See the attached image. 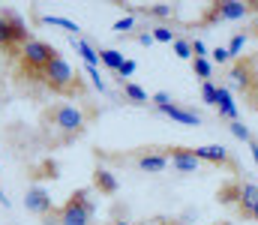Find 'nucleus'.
I'll use <instances>...</instances> for the list:
<instances>
[{"instance_id":"obj_32","label":"nucleus","mask_w":258,"mask_h":225,"mask_svg":"<svg viewBox=\"0 0 258 225\" xmlns=\"http://www.w3.org/2000/svg\"><path fill=\"white\" fill-rule=\"evenodd\" d=\"M192 54L195 57H207V45L201 39H195V36H192Z\"/></svg>"},{"instance_id":"obj_12","label":"nucleus","mask_w":258,"mask_h":225,"mask_svg":"<svg viewBox=\"0 0 258 225\" xmlns=\"http://www.w3.org/2000/svg\"><path fill=\"white\" fill-rule=\"evenodd\" d=\"M216 111L228 123H237L240 120V111H237V102L231 96V87H225V84H219V90H216Z\"/></svg>"},{"instance_id":"obj_26","label":"nucleus","mask_w":258,"mask_h":225,"mask_svg":"<svg viewBox=\"0 0 258 225\" xmlns=\"http://www.w3.org/2000/svg\"><path fill=\"white\" fill-rule=\"evenodd\" d=\"M234 57L228 54V48L225 45H216V48H210V63H231Z\"/></svg>"},{"instance_id":"obj_15","label":"nucleus","mask_w":258,"mask_h":225,"mask_svg":"<svg viewBox=\"0 0 258 225\" xmlns=\"http://www.w3.org/2000/svg\"><path fill=\"white\" fill-rule=\"evenodd\" d=\"M231 84H234V87H243V90H249V87L255 84L249 60H234V66H231Z\"/></svg>"},{"instance_id":"obj_30","label":"nucleus","mask_w":258,"mask_h":225,"mask_svg":"<svg viewBox=\"0 0 258 225\" xmlns=\"http://www.w3.org/2000/svg\"><path fill=\"white\" fill-rule=\"evenodd\" d=\"M87 75H90V84L99 90V93H105V81L99 78V69H93V66H87Z\"/></svg>"},{"instance_id":"obj_35","label":"nucleus","mask_w":258,"mask_h":225,"mask_svg":"<svg viewBox=\"0 0 258 225\" xmlns=\"http://www.w3.org/2000/svg\"><path fill=\"white\" fill-rule=\"evenodd\" d=\"M105 225H135V222H129V219H114V222H105Z\"/></svg>"},{"instance_id":"obj_10","label":"nucleus","mask_w":258,"mask_h":225,"mask_svg":"<svg viewBox=\"0 0 258 225\" xmlns=\"http://www.w3.org/2000/svg\"><path fill=\"white\" fill-rule=\"evenodd\" d=\"M24 207H27L30 213H36V216H42V219H48V216L54 213V207H51V195H48L42 186H30V189H27V195H24Z\"/></svg>"},{"instance_id":"obj_27","label":"nucleus","mask_w":258,"mask_h":225,"mask_svg":"<svg viewBox=\"0 0 258 225\" xmlns=\"http://www.w3.org/2000/svg\"><path fill=\"white\" fill-rule=\"evenodd\" d=\"M228 129H231V135H234V138H240V141H246V144L252 141V132H249L240 120H237V123H228Z\"/></svg>"},{"instance_id":"obj_29","label":"nucleus","mask_w":258,"mask_h":225,"mask_svg":"<svg viewBox=\"0 0 258 225\" xmlns=\"http://www.w3.org/2000/svg\"><path fill=\"white\" fill-rule=\"evenodd\" d=\"M132 27H135V18H132V15L120 18V21H114V30H117V33H132Z\"/></svg>"},{"instance_id":"obj_5","label":"nucleus","mask_w":258,"mask_h":225,"mask_svg":"<svg viewBox=\"0 0 258 225\" xmlns=\"http://www.w3.org/2000/svg\"><path fill=\"white\" fill-rule=\"evenodd\" d=\"M258 3H243V0H219V3H210L201 15L198 24H219V21H237V18H246L249 12H255Z\"/></svg>"},{"instance_id":"obj_33","label":"nucleus","mask_w":258,"mask_h":225,"mask_svg":"<svg viewBox=\"0 0 258 225\" xmlns=\"http://www.w3.org/2000/svg\"><path fill=\"white\" fill-rule=\"evenodd\" d=\"M249 150H252V159H255V165H258V138L249 141Z\"/></svg>"},{"instance_id":"obj_2","label":"nucleus","mask_w":258,"mask_h":225,"mask_svg":"<svg viewBox=\"0 0 258 225\" xmlns=\"http://www.w3.org/2000/svg\"><path fill=\"white\" fill-rule=\"evenodd\" d=\"M45 117H48V123L63 135V141H72V138H75V135H81V132H84V126H87V114H84L78 105H66V102L54 105Z\"/></svg>"},{"instance_id":"obj_7","label":"nucleus","mask_w":258,"mask_h":225,"mask_svg":"<svg viewBox=\"0 0 258 225\" xmlns=\"http://www.w3.org/2000/svg\"><path fill=\"white\" fill-rule=\"evenodd\" d=\"M129 159L144 174H162L168 168V153H165V147H138Z\"/></svg>"},{"instance_id":"obj_13","label":"nucleus","mask_w":258,"mask_h":225,"mask_svg":"<svg viewBox=\"0 0 258 225\" xmlns=\"http://www.w3.org/2000/svg\"><path fill=\"white\" fill-rule=\"evenodd\" d=\"M93 189L99 192V195H117V189H120V180H117V174L111 171V168H96L93 171Z\"/></svg>"},{"instance_id":"obj_28","label":"nucleus","mask_w":258,"mask_h":225,"mask_svg":"<svg viewBox=\"0 0 258 225\" xmlns=\"http://www.w3.org/2000/svg\"><path fill=\"white\" fill-rule=\"evenodd\" d=\"M132 72H135V60H123V66L117 69V81H132Z\"/></svg>"},{"instance_id":"obj_34","label":"nucleus","mask_w":258,"mask_h":225,"mask_svg":"<svg viewBox=\"0 0 258 225\" xmlns=\"http://www.w3.org/2000/svg\"><path fill=\"white\" fill-rule=\"evenodd\" d=\"M159 225H186V222H180V219H171V216H165V219H159Z\"/></svg>"},{"instance_id":"obj_21","label":"nucleus","mask_w":258,"mask_h":225,"mask_svg":"<svg viewBox=\"0 0 258 225\" xmlns=\"http://www.w3.org/2000/svg\"><path fill=\"white\" fill-rule=\"evenodd\" d=\"M144 12H147L150 18H159V21H168V18H174V12H177V9H174L171 3H153V6H147Z\"/></svg>"},{"instance_id":"obj_3","label":"nucleus","mask_w":258,"mask_h":225,"mask_svg":"<svg viewBox=\"0 0 258 225\" xmlns=\"http://www.w3.org/2000/svg\"><path fill=\"white\" fill-rule=\"evenodd\" d=\"M18 57H21V66H24V72H33V75H39V78H42L45 66H48L51 60H57V57H60V51H57L51 42L30 39L27 45H21Z\"/></svg>"},{"instance_id":"obj_11","label":"nucleus","mask_w":258,"mask_h":225,"mask_svg":"<svg viewBox=\"0 0 258 225\" xmlns=\"http://www.w3.org/2000/svg\"><path fill=\"white\" fill-rule=\"evenodd\" d=\"M156 111H159V114H165V117H171V120H177V123H183V126H201V114L192 111V108H186V105L165 102V105H159Z\"/></svg>"},{"instance_id":"obj_23","label":"nucleus","mask_w":258,"mask_h":225,"mask_svg":"<svg viewBox=\"0 0 258 225\" xmlns=\"http://www.w3.org/2000/svg\"><path fill=\"white\" fill-rule=\"evenodd\" d=\"M150 33H153V39H156V42H174V39H177V33H174L168 24H153V27H150Z\"/></svg>"},{"instance_id":"obj_1","label":"nucleus","mask_w":258,"mask_h":225,"mask_svg":"<svg viewBox=\"0 0 258 225\" xmlns=\"http://www.w3.org/2000/svg\"><path fill=\"white\" fill-rule=\"evenodd\" d=\"M96 204L90 198V189H75L63 207L57 210V225H93Z\"/></svg>"},{"instance_id":"obj_22","label":"nucleus","mask_w":258,"mask_h":225,"mask_svg":"<svg viewBox=\"0 0 258 225\" xmlns=\"http://www.w3.org/2000/svg\"><path fill=\"white\" fill-rule=\"evenodd\" d=\"M174 54L180 57V60H192L195 54H192V39L189 36H177L174 39Z\"/></svg>"},{"instance_id":"obj_16","label":"nucleus","mask_w":258,"mask_h":225,"mask_svg":"<svg viewBox=\"0 0 258 225\" xmlns=\"http://www.w3.org/2000/svg\"><path fill=\"white\" fill-rule=\"evenodd\" d=\"M120 93H123V99L132 102V105H147V102H150L147 90H144V87H138L135 81H120Z\"/></svg>"},{"instance_id":"obj_24","label":"nucleus","mask_w":258,"mask_h":225,"mask_svg":"<svg viewBox=\"0 0 258 225\" xmlns=\"http://www.w3.org/2000/svg\"><path fill=\"white\" fill-rule=\"evenodd\" d=\"M216 90H219L216 81H201V99H204V105L216 108Z\"/></svg>"},{"instance_id":"obj_19","label":"nucleus","mask_w":258,"mask_h":225,"mask_svg":"<svg viewBox=\"0 0 258 225\" xmlns=\"http://www.w3.org/2000/svg\"><path fill=\"white\" fill-rule=\"evenodd\" d=\"M192 72L201 81H213V63H210V57H192Z\"/></svg>"},{"instance_id":"obj_36","label":"nucleus","mask_w":258,"mask_h":225,"mask_svg":"<svg viewBox=\"0 0 258 225\" xmlns=\"http://www.w3.org/2000/svg\"><path fill=\"white\" fill-rule=\"evenodd\" d=\"M0 204H3V207H9V198L3 195V186H0Z\"/></svg>"},{"instance_id":"obj_25","label":"nucleus","mask_w":258,"mask_h":225,"mask_svg":"<svg viewBox=\"0 0 258 225\" xmlns=\"http://www.w3.org/2000/svg\"><path fill=\"white\" fill-rule=\"evenodd\" d=\"M246 39H249L246 33H234V36H231V42L225 45V48H228V54H231L234 60H237V54L243 51V45H246Z\"/></svg>"},{"instance_id":"obj_9","label":"nucleus","mask_w":258,"mask_h":225,"mask_svg":"<svg viewBox=\"0 0 258 225\" xmlns=\"http://www.w3.org/2000/svg\"><path fill=\"white\" fill-rule=\"evenodd\" d=\"M198 162H207V165H216V168H228V171H237V159L222 147V144H207V147H195Z\"/></svg>"},{"instance_id":"obj_4","label":"nucleus","mask_w":258,"mask_h":225,"mask_svg":"<svg viewBox=\"0 0 258 225\" xmlns=\"http://www.w3.org/2000/svg\"><path fill=\"white\" fill-rule=\"evenodd\" d=\"M42 84L51 90V93H75V90H81V81H78V75L72 72V66L66 63L63 57H57V60H51L48 66H45V72H42Z\"/></svg>"},{"instance_id":"obj_38","label":"nucleus","mask_w":258,"mask_h":225,"mask_svg":"<svg viewBox=\"0 0 258 225\" xmlns=\"http://www.w3.org/2000/svg\"><path fill=\"white\" fill-rule=\"evenodd\" d=\"M213 225H231V222H213Z\"/></svg>"},{"instance_id":"obj_8","label":"nucleus","mask_w":258,"mask_h":225,"mask_svg":"<svg viewBox=\"0 0 258 225\" xmlns=\"http://www.w3.org/2000/svg\"><path fill=\"white\" fill-rule=\"evenodd\" d=\"M165 153H168V162H171V168H174L177 174H198L201 162H198V156H195V147L171 144V147H165Z\"/></svg>"},{"instance_id":"obj_37","label":"nucleus","mask_w":258,"mask_h":225,"mask_svg":"<svg viewBox=\"0 0 258 225\" xmlns=\"http://www.w3.org/2000/svg\"><path fill=\"white\" fill-rule=\"evenodd\" d=\"M252 222H258V201L252 204Z\"/></svg>"},{"instance_id":"obj_14","label":"nucleus","mask_w":258,"mask_h":225,"mask_svg":"<svg viewBox=\"0 0 258 225\" xmlns=\"http://www.w3.org/2000/svg\"><path fill=\"white\" fill-rule=\"evenodd\" d=\"M216 201H219V204H234V207H240V201H243V180H240V177L225 180V183L216 189Z\"/></svg>"},{"instance_id":"obj_6","label":"nucleus","mask_w":258,"mask_h":225,"mask_svg":"<svg viewBox=\"0 0 258 225\" xmlns=\"http://www.w3.org/2000/svg\"><path fill=\"white\" fill-rule=\"evenodd\" d=\"M30 39H33V36H30L27 24L21 21V15L3 9V12H0V48L15 51V45H27Z\"/></svg>"},{"instance_id":"obj_18","label":"nucleus","mask_w":258,"mask_h":225,"mask_svg":"<svg viewBox=\"0 0 258 225\" xmlns=\"http://www.w3.org/2000/svg\"><path fill=\"white\" fill-rule=\"evenodd\" d=\"M123 51H117V48H99V63L105 66V69H111V72H117L120 66H123Z\"/></svg>"},{"instance_id":"obj_20","label":"nucleus","mask_w":258,"mask_h":225,"mask_svg":"<svg viewBox=\"0 0 258 225\" xmlns=\"http://www.w3.org/2000/svg\"><path fill=\"white\" fill-rule=\"evenodd\" d=\"M39 21H42V24H54V27H63L66 33H75V36H78V30H81L75 21H69V18H60V15H39Z\"/></svg>"},{"instance_id":"obj_31","label":"nucleus","mask_w":258,"mask_h":225,"mask_svg":"<svg viewBox=\"0 0 258 225\" xmlns=\"http://www.w3.org/2000/svg\"><path fill=\"white\" fill-rule=\"evenodd\" d=\"M132 39H135V42H138V45H147V48H150V45H153V42H156V39H153V33H150V30H141V33H132Z\"/></svg>"},{"instance_id":"obj_17","label":"nucleus","mask_w":258,"mask_h":225,"mask_svg":"<svg viewBox=\"0 0 258 225\" xmlns=\"http://www.w3.org/2000/svg\"><path fill=\"white\" fill-rule=\"evenodd\" d=\"M72 45H75V51L81 54V60H84V66H93V69L99 66V48H93V45H90L87 39H78V36L72 39Z\"/></svg>"}]
</instances>
